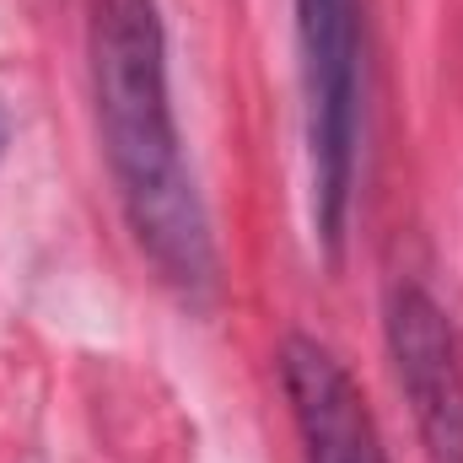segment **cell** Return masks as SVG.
I'll return each mask as SVG.
<instances>
[{"instance_id": "1", "label": "cell", "mask_w": 463, "mask_h": 463, "mask_svg": "<svg viewBox=\"0 0 463 463\" xmlns=\"http://www.w3.org/2000/svg\"><path fill=\"white\" fill-rule=\"evenodd\" d=\"M87 54H92L98 135L124 222L140 253L162 269V280H173L178 291H205L216 280V242L173 118L162 5L92 0Z\"/></svg>"}, {"instance_id": "2", "label": "cell", "mask_w": 463, "mask_h": 463, "mask_svg": "<svg viewBox=\"0 0 463 463\" xmlns=\"http://www.w3.org/2000/svg\"><path fill=\"white\" fill-rule=\"evenodd\" d=\"M302 54V114L313 167V222L335 248L345 237L361 146V0H291Z\"/></svg>"}, {"instance_id": "3", "label": "cell", "mask_w": 463, "mask_h": 463, "mask_svg": "<svg viewBox=\"0 0 463 463\" xmlns=\"http://www.w3.org/2000/svg\"><path fill=\"white\" fill-rule=\"evenodd\" d=\"M388 355L399 372V388L415 410L420 442L431 463H463V350L448 313L415 291L399 286L388 302Z\"/></svg>"}, {"instance_id": "4", "label": "cell", "mask_w": 463, "mask_h": 463, "mask_svg": "<svg viewBox=\"0 0 463 463\" xmlns=\"http://www.w3.org/2000/svg\"><path fill=\"white\" fill-rule=\"evenodd\" d=\"M280 388L307 463H388L366 393L355 388V377L335 361L329 345L291 335L280 345Z\"/></svg>"}, {"instance_id": "5", "label": "cell", "mask_w": 463, "mask_h": 463, "mask_svg": "<svg viewBox=\"0 0 463 463\" xmlns=\"http://www.w3.org/2000/svg\"><path fill=\"white\" fill-rule=\"evenodd\" d=\"M5 146H11V114H5V103H0V156H5Z\"/></svg>"}]
</instances>
